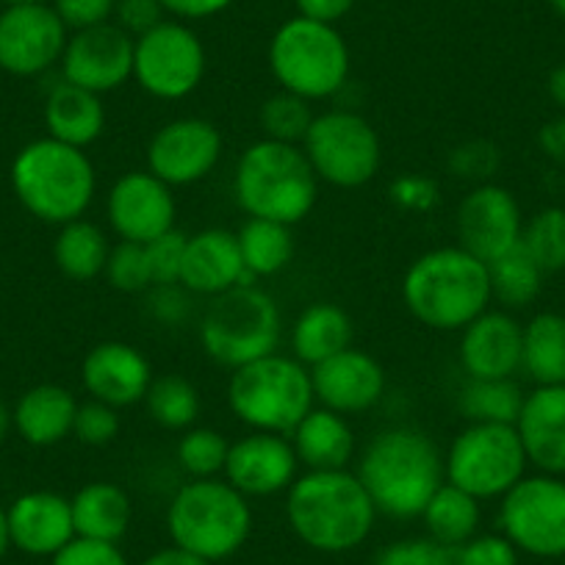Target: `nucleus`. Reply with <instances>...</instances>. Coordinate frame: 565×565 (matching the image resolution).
Wrapping results in <instances>:
<instances>
[{
    "label": "nucleus",
    "mask_w": 565,
    "mask_h": 565,
    "mask_svg": "<svg viewBox=\"0 0 565 565\" xmlns=\"http://www.w3.org/2000/svg\"><path fill=\"white\" fill-rule=\"evenodd\" d=\"M355 475L377 513L399 521L422 515L433 493L447 482L441 449L416 427L377 433L363 449Z\"/></svg>",
    "instance_id": "f257e3e1"
},
{
    "label": "nucleus",
    "mask_w": 565,
    "mask_h": 565,
    "mask_svg": "<svg viewBox=\"0 0 565 565\" xmlns=\"http://www.w3.org/2000/svg\"><path fill=\"white\" fill-rule=\"evenodd\" d=\"M286 519L308 548L341 554L372 535L377 508L355 471H306L286 491Z\"/></svg>",
    "instance_id": "f03ea898"
},
{
    "label": "nucleus",
    "mask_w": 565,
    "mask_h": 565,
    "mask_svg": "<svg viewBox=\"0 0 565 565\" xmlns=\"http://www.w3.org/2000/svg\"><path fill=\"white\" fill-rule=\"evenodd\" d=\"M402 300L424 328L441 333L463 330L493 302L488 264L460 244L430 249L407 266Z\"/></svg>",
    "instance_id": "7ed1b4c3"
},
{
    "label": "nucleus",
    "mask_w": 565,
    "mask_h": 565,
    "mask_svg": "<svg viewBox=\"0 0 565 565\" xmlns=\"http://www.w3.org/2000/svg\"><path fill=\"white\" fill-rule=\"evenodd\" d=\"M233 194L253 220L295 227L317 205L319 178L300 145L258 139L238 159Z\"/></svg>",
    "instance_id": "20e7f679"
},
{
    "label": "nucleus",
    "mask_w": 565,
    "mask_h": 565,
    "mask_svg": "<svg viewBox=\"0 0 565 565\" xmlns=\"http://www.w3.org/2000/svg\"><path fill=\"white\" fill-rule=\"evenodd\" d=\"M12 189L31 216L62 227L89 211L97 172L86 150L45 136L14 156Z\"/></svg>",
    "instance_id": "39448f33"
},
{
    "label": "nucleus",
    "mask_w": 565,
    "mask_h": 565,
    "mask_svg": "<svg viewBox=\"0 0 565 565\" xmlns=\"http://www.w3.org/2000/svg\"><path fill=\"white\" fill-rule=\"evenodd\" d=\"M167 530L172 546L209 563L233 557L253 532L249 499L225 477L189 480L167 508Z\"/></svg>",
    "instance_id": "423d86ee"
},
{
    "label": "nucleus",
    "mask_w": 565,
    "mask_h": 565,
    "mask_svg": "<svg viewBox=\"0 0 565 565\" xmlns=\"http://www.w3.org/2000/svg\"><path fill=\"white\" fill-rule=\"evenodd\" d=\"M227 405L249 430L291 436L297 424L317 407L311 369L302 366L295 355L280 352L258 358L233 369Z\"/></svg>",
    "instance_id": "0eeeda50"
},
{
    "label": "nucleus",
    "mask_w": 565,
    "mask_h": 565,
    "mask_svg": "<svg viewBox=\"0 0 565 565\" xmlns=\"http://www.w3.org/2000/svg\"><path fill=\"white\" fill-rule=\"evenodd\" d=\"M350 45L335 25L291 18L271 34L269 70L282 92L306 100H328L350 81Z\"/></svg>",
    "instance_id": "6e6552de"
},
{
    "label": "nucleus",
    "mask_w": 565,
    "mask_h": 565,
    "mask_svg": "<svg viewBox=\"0 0 565 565\" xmlns=\"http://www.w3.org/2000/svg\"><path fill=\"white\" fill-rule=\"evenodd\" d=\"M282 339V317L275 297L255 282L236 286L214 297L200 322V344L214 363L225 369L247 366L277 352Z\"/></svg>",
    "instance_id": "1a4fd4ad"
},
{
    "label": "nucleus",
    "mask_w": 565,
    "mask_h": 565,
    "mask_svg": "<svg viewBox=\"0 0 565 565\" xmlns=\"http://www.w3.org/2000/svg\"><path fill=\"white\" fill-rule=\"evenodd\" d=\"M526 466L530 460L515 424L469 422L444 455L447 482L480 502L502 499L515 482L524 480Z\"/></svg>",
    "instance_id": "9d476101"
},
{
    "label": "nucleus",
    "mask_w": 565,
    "mask_h": 565,
    "mask_svg": "<svg viewBox=\"0 0 565 565\" xmlns=\"http://www.w3.org/2000/svg\"><path fill=\"white\" fill-rule=\"evenodd\" d=\"M319 181L335 189H361L383 164V145L366 117L347 108L317 114L300 145Z\"/></svg>",
    "instance_id": "9b49d317"
},
{
    "label": "nucleus",
    "mask_w": 565,
    "mask_h": 565,
    "mask_svg": "<svg viewBox=\"0 0 565 565\" xmlns=\"http://www.w3.org/2000/svg\"><path fill=\"white\" fill-rule=\"evenodd\" d=\"M205 45L183 20L167 18L134 40V81L159 100H183L203 84Z\"/></svg>",
    "instance_id": "f8f14e48"
},
{
    "label": "nucleus",
    "mask_w": 565,
    "mask_h": 565,
    "mask_svg": "<svg viewBox=\"0 0 565 565\" xmlns=\"http://www.w3.org/2000/svg\"><path fill=\"white\" fill-rule=\"evenodd\" d=\"M502 535L532 557H565V480L554 475L524 477L502 497Z\"/></svg>",
    "instance_id": "ddd939ff"
},
{
    "label": "nucleus",
    "mask_w": 565,
    "mask_h": 565,
    "mask_svg": "<svg viewBox=\"0 0 565 565\" xmlns=\"http://www.w3.org/2000/svg\"><path fill=\"white\" fill-rule=\"evenodd\" d=\"M70 31L51 3H20L0 12V70L34 78L62 62Z\"/></svg>",
    "instance_id": "4468645a"
},
{
    "label": "nucleus",
    "mask_w": 565,
    "mask_h": 565,
    "mask_svg": "<svg viewBox=\"0 0 565 565\" xmlns=\"http://www.w3.org/2000/svg\"><path fill=\"white\" fill-rule=\"evenodd\" d=\"M220 128L203 117H181L161 125L148 145V170L167 186H192L214 172L222 159Z\"/></svg>",
    "instance_id": "2eb2a0df"
},
{
    "label": "nucleus",
    "mask_w": 565,
    "mask_h": 565,
    "mask_svg": "<svg viewBox=\"0 0 565 565\" xmlns=\"http://www.w3.org/2000/svg\"><path fill=\"white\" fill-rule=\"evenodd\" d=\"M178 203L172 186L150 170L125 172L111 183L106 198V216L119 242L148 244L175 227Z\"/></svg>",
    "instance_id": "dca6fc26"
},
{
    "label": "nucleus",
    "mask_w": 565,
    "mask_h": 565,
    "mask_svg": "<svg viewBox=\"0 0 565 565\" xmlns=\"http://www.w3.org/2000/svg\"><path fill=\"white\" fill-rule=\"evenodd\" d=\"M58 64L64 81L103 97L134 78V36L125 34L114 20L73 31Z\"/></svg>",
    "instance_id": "f3484780"
},
{
    "label": "nucleus",
    "mask_w": 565,
    "mask_h": 565,
    "mask_svg": "<svg viewBox=\"0 0 565 565\" xmlns=\"http://www.w3.org/2000/svg\"><path fill=\"white\" fill-rule=\"evenodd\" d=\"M460 247L491 264L521 242L524 216L513 192L497 183H480L458 205Z\"/></svg>",
    "instance_id": "a211bd4d"
},
{
    "label": "nucleus",
    "mask_w": 565,
    "mask_h": 565,
    "mask_svg": "<svg viewBox=\"0 0 565 565\" xmlns=\"http://www.w3.org/2000/svg\"><path fill=\"white\" fill-rule=\"evenodd\" d=\"M300 460L289 436L249 430L227 449V463L222 477L244 497H275L289 491L297 480Z\"/></svg>",
    "instance_id": "6ab92c4d"
},
{
    "label": "nucleus",
    "mask_w": 565,
    "mask_h": 565,
    "mask_svg": "<svg viewBox=\"0 0 565 565\" xmlns=\"http://www.w3.org/2000/svg\"><path fill=\"white\" fill-rule=\"evenodd\" d=\"M311 383L319 405L341 416H355L383 399L385 369L369 352L347 347L311 369Z\"/></svg>",
    "instance_id": "aec40b11"
},
{
    "label": "nucleus",
    "mask_w": 565,
    "mask_h": 565,
    "mask_svg": "<svg viewBox=\"0 0 565 565\" xmlns=\"http://www.w3.org/2000/svg\"><path fill=\"white\" fill-rule=\"evenodd\" d=\"M81 383L92 399L106 402L119 411L145 402V394L153 383V369L136 347L125 341H103L86 352L81 363Z\"/></svg>",
    "instance_id": "412c9836"
},
{
    "label": "nucleus",
    "mask_w": 565,
    "mask_h": 565,
    "mask_svg": "<svg viewBox=\"0 0 565 565\" xmlns=\"http://www.w3.org/2000/svg\"><path fill=\"white\" fill-rule=\"evenodd\" d=\"M524 324L508 311H491L460 330V366L471 380H504L521 369Z\"/></svg>",
    "instance_id": "4be33fe9"
},
{
    "label": "nucleus",
    "mask_w": 565,
    "mask_h": 565,
    "mask_svg": "<svg viewBox=\"0 0 565 565\" xmlns=\"http://www.w3.org/2000/svg\"><path fill=\"white\" fill-rule=\"evenodd\" d=\"M12 546L31 557H53L75 541L73 502L53 491H29L7 510Z\"/></svg>",
    "instance_id": "5701e85b"
},
{
    "label": "nucleus",
    "mask_w": 565,
    "mask_h": 565,
    "mask_svg": "<svg viewBox=\"0 0 565 565\" xmlns=\"http://www.w3.org/2000/svg\"><path fill=\"white\" fill-rule=\"evenodd\" d=\"M255 282L244 269L238 238L225 227H205L186 238L181 266V286L192 295L220 297L236 286Z\"/></svg>",
    "instance_id": "b1692460"
},
{
    "label": "nucleus",
    "mask_w": 565,
    "mask_h": 565,
    "mask_svg": "<svg viewBox=\"0 0 565 565\" xmlns=\"http://www.w3.org/2000/svg\"><path fill=\"white\" fill-rule=\"evenodd\" d=\"M515 430L541 475L565 477V385H537L526 394Z\"/></svg>",
    "instance_id": "393cba45"
},
{
    "label": "nucleus",
    "mask_w": 565,
    "mask_h": 565,
    "mask_svg": "<svg viewBox=\"0 0 565 565\" xmlns=\"http://www.w3.org/2000/svg\"><path fill=\"white\" fill-rule=\"evenodd\" d=\"M75 413H78V399L73 391L56 383H40L25 391L12 407L14 430L31 447H56L73 436Z\"/></svg>",
    "instance_id": "a878e982"
},
{
    "label": "nucleus",
    "mask_w": 565,
    "mask_h": 565,
    "mask_svg": "<svg viewBox=\"0 0 565 565\" xmlns=\"http://www.w3.org/2000/svg\"><path fill=\"white\" fill-rule=\"evenodd\" d=\"M45 128L51 139L73 145V148L86 150L100 139L103 128H106V106H103L100 95L81 86L70 84V81H58L45 97Z\"/></svg>",
    "instance_id": "bb28decb"
},
{
    "label": "nucleus",
    "mask_w": 565,
    "mask_h": 565,
    "mask_svg": "<svg viewBox=\"0 0 565 565\" xmlns=\"http://www.w3.org/2000/svg\"><path fill=\"white\" fill-rule=\"evenodd\" d=\"M291 447L297 460L308 471H335L347 469L355 455V433L350 418L328 407H313L291 433Z\"/></svg>",
    "instance_id": "cd10ccee"
},
{
    "label": "nucleus",
    "mask_w": 565,
    "mask_h": 565,
    "mask_svg": "<svg viewBox=\"0 0 565 565\" xmlns=\"http://www.w3.org/2000/svg\"><path fill=\"white\" fill-rule=\"evenodd\" d=\"M75 535L89 541L119 543L130 530L134 504L125 488L117 482H89L73 499Z\"/></svg>",
    "instance_id": "c85d7f7f"
},
{
    "label": "nucleus",
    "mask_w": 565,
    "mask_h": 565,
    "mask_svg": "<svg viewBox=\"0 0 565 565\" xmlns=\"http://www.w3.org/2000/svg\"><path fill=\"white\" fill-rule=\"evenodd\" d=\"M347 347H352V319L335 302H313L291 328V355L308 369L339 355Z\"/></svg>",
    "instance_id": "c756f323"
},
{
    "label": "nucleus",
    "mask_w": 565,
    "mask_h": 565,
    "mask_svg": "<svg viewBox=\"0 0 565 565\" xmlns=\"http://www.w3.org/2000/svg\"><path fill=\"white\" fill-rule=\"evenodd\" d=\"M108 253H111V244L103 227L84 216L58 227V236L53 242V260L58 271L75 282H89L100 277Z\"/></svg>",
    "instance_id": "7c9ffc66"
},
{
    "label": "nucleus",
    "mask_w": 565,
    "mask_h": 565,
    "mask_svg": "<svg viewBox=\"0 0 565 565\" xmlns=\"http://www.w3.org/2000/svg\"><path fill=\"white\" fill-rule=\"evenodd\" d=\"M480 499L471 493L460 491L452 482H444L427 508L422 510V521L427 526V535L447 548L463 546L466 541L477 535L480 530Z\"/></svg>",
    "instance_id": "2f4dec72"
},
{
    "label": "nucleus",
    "mask_w": 565,
    "mask_h": 565,
    "mask_svg": "<svg viewBox=\"0 0 565 565\" xmlns=\"http://www.w3.org/2000/svg\"><path fill=\"white\" fill-rule=\"evenodd\" d=\"M521 369L537 385H565V317L537 313L524 324Z\"/></svg>",
    "instance_id": "473e14b6"
},
{
    "label": "nucleus",
    "mask_w": 565,
    "mask_h": 565,
    "mask_svg": "<svg viewBox=\"0 0 565 565\" xmlns=\"http://www.w3.org/2000/svg\"><path fill=\"white\" fill-rule=\"evenodd\" d=\"M238 253H242L244 269L253 280L271 277L282 271L295 258V236L289 225L271 220H253L249 216L236 233Z\"/></svg>",
    "instance_id": "72a5a7b5"
},
{
    "label": "nucleus",
    "mask_w": 565,
    "mask_h": 565,
    "mask_svg": "<svg viewBox=\"0 0 565 565\" xmlns=\"http://www.w3.org/2000/svg\"><path fill=\"white\" fill-rule=\"evenodd\" d=\"M546 271L532 260V255L521 247V242L497 260L488 264L491 277V297L504 308H526L537 300Z\"/></svg>",
    "instance_id": "f704fd0d"
},
{
    "label": "nucleus",
    "mask_w": 565,
    "mask_h": 565,
    "mask_svg": "<svg viewBox=\"0 0 565 565\" xmlns=\"http://www.w3.org/2000/svg\"><path fill=\"white\" fill-rule=\"evenodd\" d=\"M524 391L519 388L513 377L504 380H466L460 391V413L469 422L488 424H515L521 405H524Z\"/></svg>",
    "instance_id": "c9c22d12"
},
{
    "label": "nucleus",
    "mask_w": 565,
    "mask_h": 565,
    "mask_svg": "<svg viewBox=\"0 0 565 565\" xmlns=\"http://www.w3.org/2000/svg\"><path fill=\"white\" fill-rule=\"evenodd\" d=\"M145 407L159 427L183 433L194 427L200 416V391L183 374H161L150 383Z\"/></svg>",
    "instance_id": "e433bc0d"
},
{
    "label": "nucleus",
    "mask_w": 565,
    "mask_h": 565,
    "mask_svg": "<svg viewBox=\"0 0 565 565\" xmlns=\"http://www.w3.org/2000/svg\"><path fill=\"white\" fill-rule=\"evenodd\" d=\"M313 108L311 100L291 92H275L266 97L264 106L258 111V122L264 128V139L286 141V145H302L313 122Z\"/></svg>",
    "instance_id": "4c0bfd02"
},
{
    "label": "nucleus",
    "mask_w": 565,
    "mask_h": 565,
    "mask_svg": "<svg viewBox=\"0 0 565 565\" xmlns=\"http://www.w3.org/2000/svg\"><path fill=\"white\" fill-rule=\"evenodd\" d=\"M227 449H231V441L222 433L211 430V427H189L178 441L175 458L189 480H209V477H220L225 471Z\"/></svg>",
    "instance_id": "58836bf2"
},
{
    "label": "nucleus",
    "mask_w": 565,
    "mask_h": 565,
    "mask_svg": "<svg viewBox=\"0 0 565 565\" xmlns=\"http://www.w3.org/2000/svg\"><path fill=\"white\" fill-rule=\"evenodd\" d=\"M521 247L543 271L565 269V209H543L521 231Z\"/></svg>",
    "instance_id": "ea45409f"
},
{
    "label": "nucleus",
    "mask_w": 565,
    "mask_h": 565,
    "mask_svg": "<svg viewBox=\"0 0 565 565\" xmlns=\"http://www.w3.org/2000/svg\"><path fill=\"white\" fill-rule=\"evenodd\" d=\"M103 275H106L108 286L122 295H141V291L153 289L145 244L119 242L117 247H111Z\"/></svg>",
    "instance_id": "a19ab883"
},
{
    "label": "nucleus",
    "mask_w": 565,
    "mask_h": 565,
    "mask_svg": "<svg viewBox=\"0 0 565 565\" xmlns=\"http://www.w3.org/2000/svg\"><path fill=\"white\" fill-rule=\"evenodd\" d=\"M119 411L106 405V402H78V413H75L73 436L78 438L84 447H108L114 438L119 436Z\"/></svg>",
    "instance_id": "79ce46f5"
},
{
    "label": "nucleus",
    "mask_w": 565,
    "mask_h": 565,
    "mask_svg": "<svg viewBox=\"0 0 565 565\" xmlns=\"http://www.w3.org/2000/svg\"><path fill=\"white\" fill-rule=\"evenodd\" d=\"M186 233H181L178 227H172L164 236L153 238V242L145 244V253H148V266L150 277H153V286H175L181 282V266H183V253H186Z\"/></svg>",
    "instance_id": "37998d69"
},
{
    "label": "nucleus",
    "mask_w": 565,
    "mask_h": 565,
    "mask_svg": "<svg viewBox=\"0 0 565 565\" xmlns=\"http://www.w3.org/2000/svg\"><path fill=\"white\" fill-rule=\"evenodd\" d=\"M372 565H455V548L441 546L433 537H411L380 548Z\"/></svg>",
    "instance_id": "c03bdc74"
},
{
    "label": "nucleus",
    "mask_w": 565,
    "mask_h": 565,
    "mask_svg": "<svg viewBox=\"0 0 565 565\" xmlns=\"http://www.w3.org/2000/svg\"><path fill=\"white\" fill-rule=\"evenodd\" d=\"M455 565H519V548L504 535H475L455 548Z\"/></svg>",
    "instance_id": "a18cd8bd"
},
{
    "label": "nucleus",
    "mask_w": 565,
    "mask_h": 565,
    "mask_svg": "<svg viewBox=\"0 0 565 565\" xmlns=\"http://www.w3.org/2000/svg\"><path fill=\"white\" fill-rule=\"evenodd\" d=\"M51 7L56 9L67 31H84L111 23L117 0H51Z\"/></svg>",
    "instance_id": "49530a36"
},
{
    "label": "nucleus",
    "mask_w": 565,
    "mask_h": 565,
    "mask_svg": "<svg viewBox=\"0 0 565 565\" xmlns=\"http://www.w3.org/2000/svg\"><path fill=\"white\" fill-rule=\"evenodd\" d=\"M51 565H128V559L119 552L117 543L75 537L62 552L53 554Z\"/></svg>",
    "instance_id": "de8ad7c7"
},
{
    "label": "nucleus",
    "mask_w": 565,
    "mask_h": 565,
    "mask_svg": "<svg viewBox=\"0 0 565 565\" xmlns=\"http://www.w3.org/2000/svg\"><path fill=\"white\" fill-rule=\"evenodd\" d=\"M167 12L159 0H117V9H114V23L136 36L148 34L150 29H156L159 23H164Z\"/></svg>",
    "instance_id": "09e8293b"
},
{
    "label": "nucleus",
    "mask_w": 565,
    "mask_h": 565,
    "mask_svg": "<svg viewBox=\"0 0 565 565\" xmlns=\"http://www.w3.org/2000/svg\"><path fill=\"white\" fill-rule=\"evenodd\" d=\"M391 200L407 211H430L438 203V186L430 178L422 175H402L391 183Z\"/></svg>",
    "instance_id": "8fccbe9b"
},
{
    "label": "nucleus",
    "mask_w": 565,
    "mask_h": 565,
    "mask_svg": "<svg viewBox=\"0 0 565 565\" xmlns=\"http://www.w3.org/2000/svg\"><path fill=\"white\" fill-rule=\"evenodd\" d=\"M499 156L493 145L488 141H471V145H463L452 153V170L455 175L466 178H486L497 170Z\"/></svg>",
    "instance_id": "3c124183"
},
{
    "label": "nucleus",
    "mask_w": 565,
    "mask_h": 565,
    "mask_svg": "<svg viewBox=\"0 0 565 565\" xmlns=\"http://www.w3.org/2000/svg\"><path fill=\"white\" fill-rule=\"evenodd\" d=\"M164 12L175 20H209L225 12L233 0H159Z\"/></svg>",
    "instance_id": "603ef678"
},
{
    "label": "nucleus",
    "mask_w": 565,
    "mask_h": 565,
    "mask_svg": "<svg viewBox=\"0 0 565 565\" xmlns=\"http://www.w3.org/2000/svg\"><path fill=\"white\" fill-rule=\"evenodd\" d=\"M295 7L300 18L335 25L355 9V0H295Z\"/></svg>",
    "instance_id": "864d4df0"
},
{
    "label": "nucleus",
    "mask_w": 565,
    "mask_h": 565,
    "mask_svg": "<svg viewBox=\"0 0 565 565\" xmlns=\"http://www.w3.org/2000/svg\"><path fill=\"white\" fill-rule=\"evenodd\" d=\"M141 565H214L203 557H194V554L183 552V548L170 546V548H159L156 554H150L148 559H141Z\"/></svg>",
    "instance_id": "5fc2aeb1"
},
{
    "label": "nucleus",
    "mask_w": 565,
    "mask_h": 565,
    "mask_svg": "<svg viewBox=\"0 0 565 565\" xmlns=\"http://www.w3.org/2000/svg\"><path fill=\"white\" fill-rule=\"evenodd\" d=\"M546 89H548V97H552L554 106L565 108V64H557V67L548 73Z\"/></svg>",
    "instance_id": "6e6d98bb"
},
{
    "label": "nucleus",
    "mask_w": 565,
    "mask_h": 565,
    "mask_svg": "<svg viewBox=\"0 0 565 565\" xmlns=\"http://www.w3.org/2000/svg\"><path fill=\"white\" fill-rule=\"evenodd\" d=\"M543 145L552 153H565V119L546 125V130H543Z\"/></svg>",
    "instance_id": "4d7b16f0"
},
{
    "label": "nucleus",
    "mask_w": 565,
    "mask_h": 565,
    "mask_svg": "<svg viewBox=\"0 0 565 565\" xmlns=\"http://www.w3.org/2000/svg\"><path fill=\"white\" fill-rule=\"evenodd\" d=\"M14 427V416H12V407L7 405V399L0 396V444L7 441V436L12 433Z\"/></svg>",
    "instance_id": "13d9d810"
},
{
    "label": "nucleus",
    "mask_w": 565,
    "mask_h": 565,
    "mask_svg": "<svg viewBox=\"0 0 565 565\" xmlns=\"http://www.w3.org/2000/svg\"><path fill=\"white\" fill-rule=\"evenodd\" d=\"M9 548H12V537H9V519H7V510L0 508V559L7 557Z\"/></svg>",
    "instance_id": "bf43d9fd"
},
{
    "label": "nucleus",
    "mask_w": 565,
    "mask_h": 565,
    "mask_svg": "<svg viewBox=\"0 0 565 565\" xmlns=\"http://www.w3.org/2000/svg\"><path fill=\"white\" fill-rule=\"evenodd\" d=\"M3 7H20V3H51V0H0Z\"/></svg>",
    "instance_id": "052dcab7"
},
{
    "label": "nucleus",
    "mask_w": 565,
    "mask_h": 565,
    "mask_svg": "<svg viewBox=\"0 0 565 565\" xmlns=\"http://www.w3.org/2000/svg\"><path fill=\"white\" fill-rule=\"evenodd\" d=\"M548 7H552L559 18H565V0H548Z\"/></svg>",
    "instance_id": "680f3d73"
}]
</instances>
